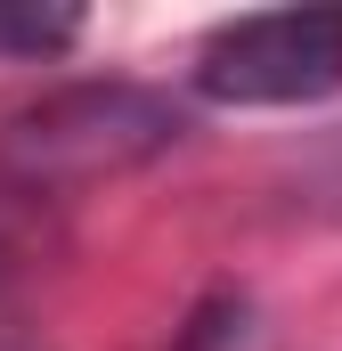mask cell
I'll use <instances>...</instances> for the list:
<instances>
[{"label":"cell","instance_id":"obj_2","mask_svg":"<svg viewBox=\"0 0 342 351\" xmlns=\"http://www.w3.org/2000/svg\"><path fill=\"white\" fill-rule=\"evenodd\" d=\"M342 90V8H269L204 41L196 98L212 106H318Z\"/></svg>","mask_w":342,"mask_h":351},{"label":"cell","instance_id":"obj_1","mask_svg":"<svg viewBox=\"0 0 342 351\" xmlns=\"http://www.w3.org/2000/svg\"><path fill=\"white\" fill-rule=\"evenodd\" d=\"M187 131V114L163 90L139 82H74L33 98L25 114H8L0 131V180L25 196H74L98 180H122L139 164H155L171 139Z\"/></svg>","mask_w":342,"mask_h":351},{"label":"cell","instance_id":"obj_3","mask_svg":"<svg viewBox=\"0 0 342 351\" xmlns=\"http://www.w3.org/2000/svg\"><path fill=\"white\" fill-rule=\"evenodd\" d=\"M82 33V16L66 8H0V58H49Z\"/></svg>","mask_w":342,"mask_h":351}]
</instances>
